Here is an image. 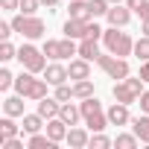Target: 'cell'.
Instances as JSON below:
<instances>
[{
    "instance_id": "1",
    "label": "cell",
    "mask_w": 149,
    "mask_h": 149,
    "mask_svg": "<svg viewBox=\"0 0 149 149\" xmlns=\"http://www.w3.org/2000/svg\"><path fill=\"white\" fill-rule=\"evenodd\" d=\"M47 88H50V82H47V79H38L35 73L26 70V67L15 76V94H21V97H26V100H32V102L44 100V97H47Z\"/></svg>"
},
{
    "instance_id": "2",
    "label": "cell",
    "mask_w": 149,
    "mask_h": 149,
    "mask_svg": "<svg viewBox=\"0 0 149 149\" xmlns=\"http://www.w3.org/2000/svg\"><path fill=\"white\" fill-rule=\"evenodd\" d=\"M79 108H82V120L91 132H105L111 123H108V114L102 108V102L97 97H88V100H79Z\"/></svg>"
},
{
    "instance_id": "3",
    "label": "cell",
    "mask_w": 149,
    "mask_h": 149,
    "mask_svg": "<svg viewBox=\"0 0 149 149\" xmlns=\"http://www.w3.org/2000/svg\"><path fill=\"white\" fill-rule=\"evenodd\" d=\"M102 44H105L108 53L123 56V58L134 53V38H132L129 32H120V26H108V29L102 32Z\"/></svg>"
},
{
    "instance_id": "4",
    "label": "cell",
    "mask_w": 149,
    "mask_h": 149,
    "mask_svg": "<svg viewBox=\"0 0 149 149\" xmlns=\"http://www.w3.org/2000/svg\"><path fill=\"white\" fill-rule=\"evenodd\" d=\"M44 56L50 58V61H64V58H70V56H79V44H76V38H47L44 41Z\"/></svg>"
},
{
    "instance_id": "5",
    "label": "cell",
    "mask_w": 149,
    "mask_h": 149,
    "mask_svg": "<svg viewBox=\"0 0 149 149\" xmlns=\"http://www.w3.org/2000/svg\"><path fill=\"white\" fill-rule=\"evenodd\" d=\"M12 29L21 32L26 41H35V38H41V35L47 32V24H44L38 15H24V12H18V15L12 18Z\"/></svg>"
},
{
    "instance_id": "6",
    "label": "cell",
    "mask_w": 149,
    "mask_h": 149,
    "mask_svg": "<svg viewBox=\"0 0 149 149\" xmlns=\"http://www.w3.org/2000/svg\"><path fill=\"white\" fill-rule=\"evenodd\" d=\"M143 79L137 76V79H132V76H126V79H120V82H114V88H111V94H114V100L117 102H126V105H132V102H137L140 100V94H143Z\"/></svg>"
},
{
    "instance_id": "7",
    "label": "cell",
    "mask_w": 149,
    "mask_h": 149,
    "mask_svg": "<svg viewBox=\"0 0 149 149\" xmlns=\"http://www.w3.org/2000/svg\"><path fill=\"white\" fill-rule=\"evenodd\" d=\"M18 61H21V67H26V70H32V73H44V67H47L44 50H38V47H32V44H21V47H18Z\"/></svg>"
},
{
    "instance_id": "8",
    "label": "cell",
    "mask_w": 149,
    "mask_h": 149,
    "mask_svg": "<svg viewBox=\"0 0 149 149\" xmlns=\"http://www.w3.org/2000/svg\"><path fill=\"white\" fill-rule=\"evenodd\" d=\"M97 64L105 70V76L108 79H126L129 76V61L123 58V56H114V53H100V58H97Z\"/></svg>"
},
{
    "instance_id": "9",
    "label": "cell",
    "mask_w": 149,
    "mask_h": 149,
    "mask_svg": "<svg viewBox=\"0 0 149 149\" xmlns=\"http://www.w3.org/2000/svg\"><path fill=\"white\" fill-rule=\"evenodd\" d=\"M132 9L126 6V3H111V9H108V15H105V21H108V26H129V21H132Z\"/></svg>"
},
{
    "instance_id": "10",
    "label": "cell",
    "mask_w": 149,
    "mask_h": 149,
    "mask_svg": "<svg viewBox=\"0 0 149 149\" xmlns=\"http://www.w3.org/2000/svg\"><path fill=\"white\" fill-rule=\"evenodd\" d=\"M44 79L56 88V85H61V82H67V79H70V73H67V67H64L61 61H50V64L44 67Z\"/></svg>"
},
{
    "instance_id": "11",
    "label": "cell",
    "mask_w": 149,
    "mask_h": 149,
    "mask_svg": "<svg viewBox=\"0 0 149 149\" xmlns=\"http://www.w3.org/2000/svg\"><path fill=\"white\" fill-rule=\"evenodd\" d=\"M88 26H91V21L67 18V21H64V26H61V32H64L67 38H88Z\"/></svg>"
},
{
    "instance_id": "12",
    "label": "cell",
    "mask_w": 149,
    "mask_h": 149,
    "mask_svg": "<svg viewBox=\"0 0 149 149\" xmlns=\"http://www.w3.org/2000/svg\"><path fill=\"white\" fill-rule=\"evenodd\" d=\"M67 73H70V79L73 82H79V79H91V61L88 58H70V64H67Z\"/></svg>"
},
{
    "instance_id": "13",
    "label": "cell",
    "mask_w": 149,
    "mask_h": 149,
    "mask_svg": "<svg viewBox=\"0 0 149 149\" xmlns=\"http://www.w3.org/2000/svg\"><path fill=\"white\" fill-rule=\"evenodd\" d=\"M105 114H108V123L111 126H129L132 123V114H129V105L126 102H114Z\"/></svg>"
},
{
    "instance_id": "14",
    "label": "cell",
    "mask_w": 149,
    "mask_h": 149,
    "mask_svg": "<svg viewBox=\"0 0 149 149\" xmlns=\"http://www.w3.org/2000/svg\"><path fill=\"white\" fill-rule=\"evenodd\" d=\"M91 129H79V126H70V132H67V137H64V143L70 146V149H85L88 146V140H91V134H88Z\"/></svg>"
},
{
    "instance_id": "15",
    "label": "cell",
    "mask_w": 149,
    "mask_h": 149,
    "mask_svg": "<svg viewBox=\"0 0 149 149\" xmlns=\"http://www.w3.org/2000/svg\"><path fill=\"white\" fill-rule=\"evenodd\" d=\"M44 132L56 140V143H61L64 137H67V132H70V126L61 120V117H53V120H47V126H44Z\"/></svg>"
},
{
    "instance_id": "16",
    "label": "cell",
    "mask_w": 149,
    "mask_h": 149,
    "mask_svg": "<svg viewBox=\"0 0 149 149\" xmlns=\"http://www.w3.org/2000/svg\"><path fill=\"white\" fill-rule=\"evenodd\" d=\"M58 111H61V102H58L56 97H44V100H38V114H41L44 120L58 117Z\"/></svg>"
},
{
    "instance_id": "17",
    "label": "cell",
    "mask_w": 149,
    "mask_h": 149,
    "mask_svg": "<svg viewBox=\"0 0 149 149\" xmlns=\"http://www.w3.org/2000/svg\"><path fill=\"white\" fill-rule=\"evenodd\" d=\"M67 18H79V21H94V15H91V6H88V0H70Z\"/></svg>"
},
{
    "instance_id": "18",
    "label": "cell",
    "mask_w": 149,
    "mask_h": 149,
    "mask_svg": "<svg viewBox=\"0 0 149 149\" xmlns=\"http://www.w3.org/2000/svg\"><path fill=\"white\" fill-rule=\"evenodd\" d=\"M58 117H61L67 126H79V120H82V108H79V105H73V102H61Z\"/></svg>"
},
{
    "instance_id": "19",
    "label": "cell",
    "mask_w": 149,
    "mask_h": 149,
    "mask_svg": "<svg viewBox=\"0 0 149 149\" xmlns=\"http://www.w3.org/2000/svg\"><path fill=\"white\" fill-rule=\"evenodd\" d=\"M24 100H26V97H21V94L6 97V100H3V114H9V117H24Z\"/></svg>"
},
{
    "instance_id": "20",
    "label": "cell",
    "mask_w": 149,
    "mask_h": 149,
    "mask_svg": "<svg viewBox=\"0 0 149 149\" xmlns=\"http://www.w3.org/2000/svg\"><path fill=\"white\" fill-rule=\"evenodd\" d=\"M132 132L140 137V143H146V146H149V114L132 117Z\"/></svg>"
},
{
    "instance_id": "21",
    "label": "cell",
    "mask_w": 149,
    "mask_h": 149,
    "mask_svg": "<svg viewBox=\"0 0 149 149\" xmlns=\"http://www.w3.org/2000/svg\"><path fill=\"white\" fill-rule=\"evenodd\" d=\"M79 56H82V58H88V61H97V58H100L97 38H79Z\"/></svg>"
},
{
    "instance_id": "22",
    "label": "cell",
    "mask_w": 149,
    "mask_h": 149,
    "mask_svg": "<svg viewBox=\"0 0 149 149\" xmlns=\"http://www.w3.org/2000/svg\"><path fill=\"white\" fill-rule=\"evenodd\" d=\"M44 126H47V120H44L38 111H35V114H24V126H21L24 134H35V132H41Z\"/></svg>"
},
{
    "instance_id": "23",
    "label": "cell",
    "mask_w": 149,
    "mask_h": 149,
    "mask_svg": "<svg viewBox=\"0 0 149 149\" xmlns=\"http://www.w3.org/2000/svg\"><path fill=\"white\" fill-rule=\"evenodd\" d=\"M26 146H29V149H56L58 143H56V140H53L47 132H44V134H41V132H35V134H29Z\"/></svg>"
},
{
    "instance_id": "24",
    "label": "cell",
    "mask_w": 149,
    "mask_h": 149,
    "mask_svg": "<svg viewBox=\"0 0 149 149\" xmlns=\"http://www.w3.org/2000/svg\"><path fill=\"white\" fill-rule=\"evenodd\" d=\"M24 129L21 126H15V117H3V120H0V140H9V137H18Z\"/></svg>"
},
{
    "instance_id": "25",
    "label": "cell",
    "mask_w": 149,
    "mask_h": 149,
    "mask_svg": "<svg viewBox=\"0 0 149 149\" xmlns=\"http://www.w3.org/2000/svg\"><path fill=\"white\" fill-rule=\"evenodd\" d=\"M88 97H94V82L91 79L73 82V100H88Z\"/></svg>"
},
{
    "instance_id": "26",
    "label": "cell",
    "mask_w": 149,
    "mask_h": 149,
    "mask_svg": "<svg viewBox=\"0 0 149 149\" xmlns=\"http://www.w3.org/2000/svg\"><path fill=\"white\" fill-rule=\"evenodd\" d=\"M88 146H91V149H108V146H114V140H111L108 134H102V132H91Z\"/></svg>"
},
{
    "instance_id": "27",
    "label": "cell",
    "mask_w": 149,
    "mask_h": 149,
    "mask_svg": "<svg viewBox=\"0 0 149 149\" xmlns=\"http://www.w3.org/2000/svg\"><path fill=\"white\" fill-rule=\"evenodd\" d=\"M137 143H140V137L132 132V134H117L114 137V146L117 149H137Z\"/></svg>"
},
{
    "instance_id": "28",
    "label": "cell",
    "mask_w": 149,
    "mask_h": 149,
    "mask_svg": "<svg viewBox=\"0 0 149 149\" xmlns=\"http://www.w3.org/2000/svg\"><path fill=\"white\" fill-rule=\"evenodd\" d=\"M132 56H137L140 61H149V35H140L134 41V53Z\"/></svg>"
},
{
    "instance_id": "29",
    "label": "cell",
    "mask_w": 149,
    "mask_h": 149,
    "mask_svg": "<svg viewBox=\"0 0 149 149\" xmlns=\"http://www.w3.org/2000/svg\"><path fill=\"white\" fill-rule=\"evenodd\" d=\"M88 6H91V15H94V18H105L108 9H111L108 0H88Z\"/></svg>"
},
{
    "instance_id": "30",
    "label": "cell",
    "mask_w": 149,
    "mask_h": 149,
    "mask_svg": "<svg viewBox=\"0 0 149 149\" xmlns=\"http://www.w3.org/2000/svg\"><path fill=\"white\" fill-rule=\"evenodd\" d=\"M56 100H58V102H70V100H73V82L56 85Z\"/></svg>"
},
{
    "instance_id": "31",
    "label": "cell",
    "mask_w": 149,
    "mask_h": 149,
    "mask_svg": "<svg viewBox=\"0 0 149 149\" xmlns=\"http://www.w3.org/2000/svg\"><path fill=\"white\" fill-rule=\"evenodd\" d=\"M12 58H18V47L12 41H3L0 44V61H12Z\"/></svg>"
},
{
    "instance_id": "32",
    "label": "cell",
    "mask_w": 149,
    "mask_h": 149,
    "mask_svg": "<svg viewBox=\"0 0 149 149\" xmlns=\"http://www.w3.org/2000/svg\"><path fill=\"white\" fill-rule=\"evenodd\" d=\"M9 88H15V73L12 70H0V91H9Z\"/></svg>"
},
{
    "instance_id": "33",
    "label": "cell",
    "mask_w": 149,
    "mask_h": 149,
    "mask_svg": "<svg viewBox=\"0 0 149 149\" xmlns=\"http://www.w3.org/2000/svg\"><path fill=\"white\" fill-rule=\"evenodd\" d=\"M38 6H41V0H21V9H18V12H24V15H35Z\"/></svg>"
},
{
    "instance_id": "34",
    "label": "cell",
    "mask_w": 149,
    "mask_h": 149,
    "mask_svg": "<svg viewBox=\"0 0 149 149\" xmlns=\"http://www.w3.org/2000/svg\"><path fill=\"white\" fill-rule=\"evenodd\" d=\"M0 149H29L21 137H9V140H0Z\"/></svg>"
},
{
    "instance_id": "35",
    "label": "cell",
    "mask_w": 149,
    "mask_h": 149,
    "mask_svg": "<svg viewBox=\"0 0 149 149\" xmlns=\"http://www.w3.org/2000/svg\"><path fill=\"white\" fill-rule=\"evenodd\" d=\"M12 32H15V29H12V21H3V24H0V38H3V41H9Z\"/></svg>"
},
{
    "instance_id": "36",
    "label": "cell",
    "mask_w": 149,
    "mask_h": 149,
    "mask_svg": "<svg viewBox=\"0 0 149 149\" xmlns=\"http://www.w3.org/2000/svg\"><path fill=\"white\" fill-rule=\"evenodd\" d=\"M0 6H3L6 12H18L21 9V0H0Z\"/></svg>"
},
{
    "instance_id": "37",
    "label": "cell",
    "mask_w": 149,
    "mask_h": 149,
    "mask_svg": "<svg viewBox=\"0 0 149 149\" xmlns=\"http://www.w3.org/2000/svg\"><path fill=\"white\" fill-rule=\"evenodd\" d=\"M134 15H137L140 21H149V0H146L143 6H137V9H134Z\"/></svg>"
},
{
    "instance_id": "38",
    "label": "cell",
    "mask_w": 149,
    "mask_h": 149,
    "mask_svg": "<svg viewBox=\"0 0 149 149\" xmlns=\"http://www.w3.org/2000/svg\"><path fill=\"white\" fill-rule=\"evenodd\" d=\"M137 102H140V111H143V114H149V91H143Z\"/></svg>"
},
{
    "instance_id": "39",
    "label": "cell",
    "mask_w": 149,
    "mask_h": 149,
    "mask_svg": "<svg viewBox=\"0 0 149 149\" xmlns=\"http://www.w3.org/2000/svg\"><path fill=\"white\" fill-rule=\"evenodd\" d=\"M140 79L149 82V61H140Z\"/></svg>"
},
{
    "instance_id": "40",
    "label": "cell",
    "mask_w": 149,
    "mask_h": 149,
    "mask_svg": "<svg viewBox=\"0 0 149 149\" xmlns=\"http://www.w3.org/2000/svg\"><path fill=\"white\" fill-rule=\"evenodd\" d=\"M143 3H146V0H126V6H129V9H132V12H134V9H137V6H143Z\"/></svg>"
},
{
    "instance_id": "41",
    "label": "cell",
    "mask_w": 149,
    "mask_h": 149,
    "mask_svg": "<svg viewBox=\"0 0 149 149\" xmlns=\"http://www.w3.org/2000/svg\"><path fill=\"white\" fill-rule=\"evenodd\" d=\"M41 6H47V9H56V6H58V0H41Z\"/></svg>"
},
{
    "instance_id": "42",
    "label": "cell",
    "mask_w": 149,
    "mask_h": 149,
    "mask_svg": "<svg viewBox=\"0 0 149 149\" xmlns=\"http://www.w3.org/2000/svg\"><path fill=\"white\" fill-rule=\"evenodd\" d=\"M140 35H149V21H140Z\"/></svg>"
},
{
    "instance_id": "43",
    "label": "cell",
    "mask_w": 149,
    "mask_h": 149,
    "mask_svg": "<svg viewBox=\"0 0 149 149\" xmlns=\"http://www.w3.org/2000/svg\"><path fill=\"white\" fill-rule=\"evenodd\" d=\"M108 3H126V0H108Z\"/></svg>"
}]
</instances>
